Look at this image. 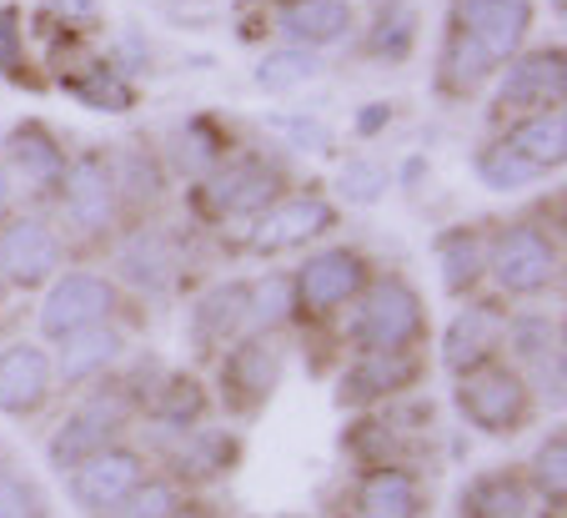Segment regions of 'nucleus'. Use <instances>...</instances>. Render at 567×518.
<instances>
[{
	"label": "nucleus",
	"instance_id": "nucleus-1",
	"mask_svg": "<svg viewBox=\"0 0 567 518\" xmlns=\"http://www.w3.org/2000/svg\"><path fill=\"white\" fill-rule=\"evenodd\" d=\"M462 21H467V41H457L452 51V71L472 81L523 45L533 26V0H462Z\"/></svg>",
	"mask_w": 567,
	"mask_h": 518
},
{
	"label": "nucleus",
	"instance_id": "nucleus-2",
	"mask_svg": "<svg viewBox=\"0 0 567 518\" xmlns=\"http://www.w3.org/2000/svg\"><path fill=\"white\" fill-rule=\"evenodd\" d=\"M457 408L472 428L503 438V433H517L527 423V413H533V393H527V383L517 378L513 367L482 363V367H472V373L457 378Z\"/></svg>",
	"mask_w": 567,
	"mask_h": 518
},
{
	"label": "nucleus",
	"instance_id": "nucleus-3",
	"mask_svg": "<svg viewBox=\"0 0 567 518\" xmlns=\"http://www.w3.org/2000/svg\"><path fill=\"white\" fill-rule=\"evenodd\" d=\"M422 297L408 287V282H377L372 292L362 297L357 307V323H352V337L367 347V353H402L422 337Z\"/></svg>",
	"mask_w": 567,
	"mask_h": 518
},
{
	"label": "nucleus",
	"instance_id": "nucleus-4",
	"mask_svg": "<svg viewBox=\"0 0 567 518\" xmlns=\"http://www.w3.org/2000/svg\"><path fill=\"white\" fill-rule=\"evenodd\" d=\"M111 307H116V287L96 272H65L55 277V287L45 292L41 303V333L51 343H65L71 333H86V327L106 323Z\"/></svg>",
	"mask_w": 567,
	"mask_h": 518
},
{
	"label": "nucleus",
	"instance_id": "nucleus-5",
	"mask_svg": "<svg viewBox=\"0 0 567 518\" xmlns=\"http://www.w3.org/2000/svg\"><path fill=\"white\" fill-rule=\"evenodd\" d=\"M487 262H493V277L503 292L533 297L557 277V242L537 227H507L497 247L487 252Z\"/></svg>",
	"mask_w": 567,
	"mask_h": 518
},
{
	"label": "nucleus",
	"instance_id": "nucleus-6",
	"mask_svg": "<svg viewBox=\"0 0 567 518\" xmlns=\"http://www.w3.org/2000/svg\"><path fill=\"white\" fill-rule=\"evenodd\" d=\"M136 488H141V458L131 454V448H101L86 464L71 468V498L81 508L111 514V508H121Z\"/></svg>",
	"mask_w": 567,
	"mask_h": 518
},
{
	"label": "nucleus",
	"instance_id": "nucleus-7",
	"mask_svg": "<svg viewBox=\"0 0 567 518\" xmlns=\"http://www.w3.org/2000/svg\"><path fill=\"white\" fill-rule=\"evenodd\" d=\"M362 282H367V267L352 247L317 252L297 272V303L311 307V313H332V307L352 303L357 292H362Z\"/></svg>",
	"mask_w": 567,
	"mask_h": 518
},
{
	"label": "nucleus",
	"instance_id": "nucleus-8",
	"mask_svg": "<svg viewBox=\"0 0 567 518\" xmlns=\"http://www.w3.org/2000/svg\"><path fill=\"white\" fill-rule=\"evenodd\" d=\"M55 267H61V242L41 216H16L0 232V272L16 287H41L45 277H55Z\"/></svg>",
	"mask_w": 567,
	"mask_h": 518
},
{
	"label": "nucleus",
	"instance_id": "nucleus-9",
	"mask_svg": "<svg viewBox=\"0 0 567 518\" xmlns=\"http://www.w3.org/2000/svg\"><path fill=\"white\" fill-rule=\"evenodd\" d=\"M51 378L55 367L41 343H11L0 353V413L21 418V413L41 408L45 393H51Z\"/></svg>",
	"mask_w": 567,
	"mask_h": 518
},
{
	"label": "nucleus",
	"instance_id": "nucleus-10",
	"mask_svg": "<svg viewBox=\"0 0 567 518\" xmlns=\"http://www.w3.org/2000/svg\"><path fill=\"white\" fill-rule=\"evenodd\" d=\"M337 222V212L321 196H297V202H281V206H267L251 232V247L257 252H291V247H307L317 242L321 232Z\"/></svg>",
	"mask_w": 567,
	"mask_h": 518
},
{
	"label": "nucleus",
	"instance_id": "nucleus-11",
	"mask_svg": "<svg viewBox=\"0 0 567 518\" xmlns=\"http://www.w3.org/2000/svg\"><path fill=\"white\" fill-rule=\"evenodd\" d=\"M121 423H126V413L116 403H91V408L71 413L65 428H55V438H51V464L75 468V464H86L91 454H101V448H116Z\"/></svg>",
	"mask_w": 567,
	"mask_h": 518
},
{
	"label": "nucleus",
	"instance_id": "nucleus-12",
	"mask_svg": "<svg viewBox=\"0 0 567 518\" xmlns=\"http://www.w3.org/2000/svg\"><path fill=\"white\" fill-rule=\"evenodd\" d=\"M503 317L493 313V307H462L457 317H452V327L442 333V367L447 373H472V367H482L487 363V353H493L497 343H503Z\"/></svg>",
	"mask_w": 567,
	"mask_h": 518
},
{
	"label": "nucleus",
	"instance_id": "nucleus-13",
	"mask_svg": "<svg viewBox=\"0 0 567 518\" xmlns=\"http://www.w3.org/2000/svg\"><path fill=\"white\" fill-rule=\"evenodd\" d=\"M65 206H71V216L86 232L111 227V216H116V182H111L106 166L75 162L71 172H65Z\"/></svg>",
	"mask_w": 567,
	"mask_h": 518
},
{
	"label": "nucleus",
	"instance_id": "nucleus-14",
	"mask_svg": "<svg viewBox=\"0 0 567 518\" xmlns=\"http://www.w3.org/2000/svg\"><path fill=\"white\" fill-rule=\"evenodd\" d=\"M533 494L517 474H482L462 488V518H527Z\"/></svg>",
	"mask_w": 567,
	"mask_h": 518
},
{
	"label": "nucleus",
	"instance_id": "nucleus-15",
	"mask_svg": "<svg viewBox=\"0 0 567 518\" xmlns=\"http://www.w3.org/2000/svg\"><path fill=\"white\" fill-rule=\"evenodd\" d=\"M362 518H422V488L402 468H377L362 478Z\"/></svg>",
	"mask_w": 567,
	"mask_h": 518
},
{
	"label": "nucleus",
	"instance_id": "nucleus-16",
	"mask_svg": "<svg viewBox=\"0 0 567 518\" xmlns=\"http://www.w3.org/2000/svg\"><path fill=\"white\" fill-rule=\"evenodd\" d=\"M116 357H121V333L111 323H96V327H86V333L65 337L61 363H51V367L65 383H81V378H91V373H101L106 363H116Z\"/></svg>",
	"mask_w": 567,
	"mask_h": 518
},
{
	"label": "nucleus",
	"instance_id": "nucleus-17",
	"mask_svg": "<svg viewBox=\"0 0 567 518\" xmlns=\"http://www.w3.org/2000/svg\"><path fill=\"white\" fill-rule=\"evenodd\" d=\"M281 26H287V35L301 45H327L352 31V6H347V0H297V6L281 16Z\"/></svg>",
	"mask_w": 567,
	"mask_h": 518
},
{
	"label": "nucleus",
	"instance_id": "nucleus-18",
	"mask_svg": "<svg viewBox=\"0 0 567 518\" xmlns=\"http://www.w3.org/2000/svg\"><path fill=\"white\" fill-rule=\"evenodd\" d=\"M567 87V61L563 51L547 55H523V61L507 65L503 77V101H533V97H557Z\"/></svg>",
	"mask_w": 567,
	"mask_h": 518
},
{
	"label": "nucleus",
	"instance_id": "nucleus-19",
	"mask_svg": "<svg viewBox=\"0 0 567 518\" xmlns=\"http://www.w3.org/2000/svg\"><path fill=\"white\" fill-rule=\"evenodd\" d=\"M277 196V176L261 166H241V172H221L212 182V206L216 212H267Z\"/></svg>",
	"mask_w": 567,
	"mask_h": 518
},
{
	"label": "nucleus",
	"instance_id": "nucleus-20",
	"mask_svg": "<svg viewBox=\"0 0 567 518\" xmlns=\"http://www.w3.org/2000/svg\"><path fill=\"white\" fill-rule=\"evenodd\" d=\"M281 378V357L271 353L267 343H241L231 357H226V383L236 393H247V403H261Z\"/></svg>",
	"mask_w": 567,
	"mask_h": 518
},
{
	"label": "nucleus",
	"instance_id": "nucleus-21",
	"mask_svg": "<svg viewBox=\"0 0 567 518\" xmlns=\"http://www.w3.org/2000/svg\"><path fill=\"white\" fill-rule=\"evenodd\" d=\"M482 262H487V252L477 247L472 232H447V237L437 242V272H442V287H447L452 297L472 292V282L482 277Z\"/></svg>",
	"mask_w": 567,
	"mask_h": 518
},
{
	"label": "nucleus",
	"instance_id": "nucleus-22",
	"mask_svg": "<svg viewBox=\"0 0 567 518\" xmlns=\"http://www.w3.org/2000/svg\"><path fill=\"white\" fill-rule=\"evenodd\" d=\"M507 146H513L523 162H533L537 172H553V166H563V156H567V121L563 116H537V121H527Z\"/></svg>",
	"mask_w": 567,
	"mask_h": 518
},
{
	"label": "nucleus",
	"instance_id": "nucleus-23",
	"mask_svg": "<svg viewBox=\"0 0 567 518\" xmlns=\"http://www.w3.org/2000/svg\"><path fill=\"white\" fill-rule=\"evenodd\" d=\"M11 156H16V166H21L31 182H61L65 176V156L55 152V141L45 136L41 126H21L11 136Z\"/></svg>",
	"mask_w": 567,
	"mask_h": 518
},
{
	"label": "nucleus",
	"instance_id": "nucleus-24",
	"mask_svg": "<svg viewBox=\"0 0 567 518\" xmlns=\"http://www.w3.org/2000/svg\"><path fill=\"white\" fill-rule=\"evenodd\" d=\"M251 77H257L261 91H291V87H301V81L321 77V55L301 51V45H291V51H267Z\"/></svg>",
	"mask_w": 567,
	"mask_h": 518
},
{
	"label": "nucleus",
	"instance_id": "nucleus-25",
	"mask_svg": "<svg viewBox=\"0 0 567 518\" xmlns=\"http://www.w3.org/2000/svg\"><path fill=\"white\" fill-rule=\"evenodd\" d=\"M247 282H226V287H216L212 297H206L202 307H196V327L202 333H216V337H231L247 327Z\"/></svg>",
	"mask_w": 567,
	"mask_h": 518
},
{
	"label": "nucleus",
	"instance_id": "nucleus-26",
	"mask_svg": "<svg viewBox=\"0 0 567 518\" xmlns=\"http://www.w3.org/2000/svg\"><path fill=\"white\" fill-rule=\"evenodd\" d=\"M121 272H126L131 287L156 292L172 282V252H166L161 237H136L126 252H121Z\"/></svg>",
	"mask_w": 567,
	"mask_h": 518
},
{
	"label": "nucleus",
	"instance_id": "nucleus-27",
	"mask_svg": "<svg viewBox=\"0 0 567 518\" xmlns=\"http://www.w3.org/2000/svg\"><path fill=\"white\" fill-rule=\"evenodd\" d=\"M477 176L487 192H523V186H533L543 172H537L533 162H523L513 146H493V152L477 156Z\"/></svg>",
	"mask_w": 567,
	"mask_h": 518
},
{
	"label": "nucleus",
	"instance_id": "nucleus-28",
	"mask_svg": "<svg viewBox=\"0 0 567 518\" xmlns=\"http://www.w3.org/2000/svg\"><path fill=\"white\" fill-rule=\"evenodd\" d=\"M231 458H236V443L226 438V433H196V438L182 443L176 468H182L186 478H212V474H221Z\"/></svg>",
	"mask_w": 567,
	"mask_h": 518
},
{
	"label": "nucleus",
	"instance_id": "nucleus-29",
	"mask_svg": "<svg viewBox=\"0 0 567 518\" xmlns=\"http://www.w3.org/2000/svg\"><path fill=\"white\" fill-rule=\"evenodd\" d=\"M412 373H417V367L402 353H372L367 363H357V393H362V398L392 393V388H402V383H412Z\"/></svg>",
	"mask_w": 567,
	"mask_h": 518
},
{
	"label": "nucleus",
	"instance_id": "nucleus-30",
	"mask_svg": "<svg viewBox=\"0 0 567 518\" xmlns=\"http://www.w3.org/2000/svg\"><path fill=\"white\" fill-rule=\"evenodd\" d=\"M291 307H297V292H291L287 277L257 282V287L247 292V327H277Z\"/></svg>",
	"mask_w": 567,
	"mask_h": 518
},
{
	"label": "nucleus",
	"instance_id": "nucleus-31",
	"mask_svg": "<svg viewBox=\"0 0 567 518\" xmlns=\"http://www.w3.org/2000/svg\"><path fill=\"white\" fill-rule=\"evenodd\" d=\"M386 182H392V176H386L382 162H347L342 172H337V192L357 206H372L377 196L386 192Z\"/></svg>",
	"mask_w": 567,
	"mask_h": 518
},
{
	"label": "nucleus",
	"instance_id": "nucleus-32",
	"mask_svg": "<svg viewBox=\"0 0 567 518\" xmlns=\"http://www.w3.org/2000/svg\"><path fill=\"white\" fill-rule=\"evenodd\" d=\"M513 347L523 357H533V363H543V367H547V357H563L557 323H547V317H523V323H513Z\"/></svg>",
	"mask_w": 567,
	"mask_h": 518
},
{
	"label": "nucleus",
	"instance_id": "nucleus-33",
	"mask_svg": "<svg viewBox=\"0 0 567 518\" xmlns=\"http://www.w3.org/2000/svg\"><path fill=\"white\" fill-rule=\"evenodd\" d=\"M182 508V494L172 484H141L126 504L116 508V518H176Z\"/></svg>",
	"mask_w": 567,
	"mask_h": 518
},
{
	"label": "nucleus",
	"instance_id": "nucleus-34",
	"mask_svg": "<svg viewBox=\"0 0 567 518\" xmlns=\"http://www.w3.org/2000/svg\"><path fill=\"white\" fill-rule=\"evenodd\" d=\"M567 443H563V428H553V438H543V448H537V458H533V474H537V484H543V494L547 498H563V488H567Z\"/></svg>",
	"mask_w": 567,
	"mask_h": 518
},
{
	"label": "nucleus",
	"instance_id": "nucleus-35",
	"mask_svg": "<svg viewBox=\"0 0 567 518\" xmlns=\"http://www.w3.org/2000/svg\"><path fill=\"white\" fill-rule=\"evenodd\" d=\"M0 518H41L35 488L11 468H0Z\"/></svg>",
	"mask_w": 567,
	"mask_h": 518
},
{
	"label": "nucleus",
	"instance_id": "nucleus-36",
	"mask_svg": "<svg viewBox=\"0 0 567 518\" xmlns=\"http://www.w3.org/2000/svg\"><path fill=\"white\" fill-rule=\"evenodd\" d=\"M277 126L287 131V141H297L301 152H327V146H332V136H327V126H321V121H307V116H277Z\"/></svg>",
	"mask_w": 567,
	"mask_h": 518
},
{
	"label": "nucleus",
	"instance_id": "nucleus-37",
	"mask_svg": "<svg viewBox=\"0 0 567 518\" xmlns=\"http://www.w3.org/2000/svg\"><path fill=\"white\" fill-rule=\"evenodd\" d=\"M81 101H91V106H111V111H126V106H131L126 87H121V81H111V77L81 81Z\"/></svg>",
	"mask_w": 567,
	"mask_h": 518
},
{
	"label": "nucleus",
	"instance_id": "nucleus-38",
	"mask_svg": "<svg viewBox=\"0 0 567 518\" xmlns=\"http://www.w3.org/2000/svg\"><path fill=\"white\" fill-rule=\"evenodd\" d=\"M16 51H21V35H16V16H11V6H0V65H11Z\"/></svg>",
	"mask_w": 567,
	"mask_h": 518
},
{
	"label": "nucleus",
	"instance_id": "nucleus-39",
	"mask_svg": "<svg viewBox=\"0 0 567 518\" xmlns=\"http://www.w3.org/2000/svg\"><path fill=\"white\" fill-rule=\"evenodd\" d=\"M51 11L65 21H91L96 16V0H51Z\"/></svg>",
	"mask_w": 567,
	"mask_h": 518
},
{
	"label": "nucleus",
	"instance_id": "nucleus-40",
	"mask_svg": "<svg viewBox=\"0 0 567 518\" xmlns=\"http://www.w3.org/2000/svg\"><path fill=\"white\" fill-rule=\"evenodd\" d=\"M386 116H392V111H386V106H367V111H362V116H357V131H362V136H372V131H377V126H382V121H386Z\"/></svg>",
	"mask_w": 567,
	"mask_h": 518
},
{
	"label": "nucleus",
	"instance_id": "nucleus-41",
	"mask_svg": "<svg viewBox=\"0 0 567 518\" xmlns=\"http://www.w3.org/2000/svg\"><path fill=\"white\" fill-rule=\"evenodd\" d=\"M11 206V176H6V166H0V212Z\"/></svg>",
	"mask_w": 567,
	"mask_h": 518
},
{
	"label": "nucleus",
	"instance_id": "nucleus-42",
	"mask_svg": "<svg viewBox=\"0 0 567 518\" xmlns=\"http://www.w3.org/2000/svg\"><path fill=\"white\" fill-rule=\"evenodd\" d=\"M553 11H557V16H563V11H567V0H553Z\"/></svg>",
	"mask_w": 567,
	"mask_h": 518
}]
</instances>
